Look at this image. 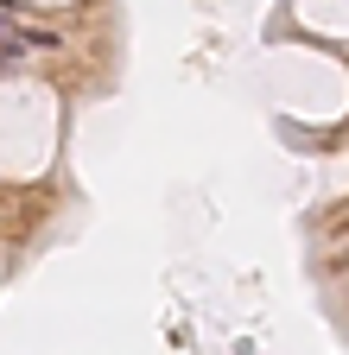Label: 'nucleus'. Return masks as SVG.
<instances>
[{
  "label": "nucleus",
  "instance_id": "1",
  "mask_svg": "<svg viewBox=\"0 0 349 355\" xmlns=\"http://www.w3.org/2000/svg\"><path fill=\"white\" fill-rule=\"evenodd\" d=\"M0 51H58V38H51V32L19 26L13 13H0Z\"/></svg>",
  "mask_w": 349,
  "mask_h": 355
}]
</instances>
